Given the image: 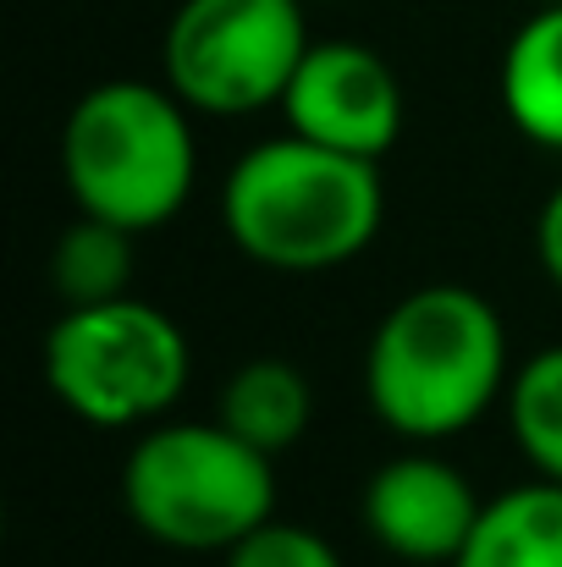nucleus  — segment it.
<instances>
[{
  "label": "nucleus",
  "mask_w": 562,
  "mask_h": 567,
  "mask_svg": "<svg viewBox=\"0 0 562 567\" xmlns=\"http://www.w3.org/2000/svg\"><path fill=\"white\" fill-rule=\"evenodd\" d=\"M508 326L497 303L463 281L402 292L365 348L370 413L402 441L436 446L486 419L508 396Z\"/></svg>",
  "instance_id": "f257e3e1"
},
{
  "label": "nucleus",
  "mask_w": 562,
  "mask_h": 567,
  "mask_svg": "<svg viewBox=\"0 0 562 567\" xmlns=\"http://www.w3.org/2000/svg\"><path fill=\"white\" fill-rule=\"evenodd\" d=\"M232 248L282 276H320L359 259L386 226L380 161L326 150L304 133L243 150L221 188Z\"/></svg>",
  "instance_id": "f03ea898"
},
{
  "label": "nucleus",
  "mask_w": 562,
  "mask_h": 567,
  "mask_svg": "<svg viewBox=\"0 0 562 567\" xmlns=\"http://www.w3.org/2000/svg\"><path fill=\"white\" fill-rule=\"evenodd\" d=\"M61 183L83 215L155 231L183 215L198 183V138L177 89L111 78L61 122Z\"/></svg>",
  "instance_id": "7ed1b4c3"
},
{
  "label": "nucleus",
  "mask_w": 562,
  "mask_h": 567,
  "mask_svg": "<svg viewBox=\"0 0 562 567\" xmlns=\"http://www.w3.org/2000/svg\"><path fill=\"white\" fill-rule=\"evenodd\" d=\"M122 513L166 551H232L276 518L270 452L232 435L221 419L144 424L122 463Z\"/></svg>",
  "instance_id": "20e7f679"
},
{
  "label": "nucleus",
  "mask_w": 562,
  "mask_h": 567,
  "mask_svg": "<svg viewBox=\"0 0 562 567\" xmlns=\"http://www.w3.org/2000/svg\"><path fill=\"white\" fill-rule=\"evenodd\" d=\"M39 364L50 396L94 430L161 424L193 375L187 331L161 303H144L133 292L61 309L44 331Z\"/></svg>",
  "instance_id": "39448f33"
},
{
  "label": "nucleus",
  "mask_w": 562,
  "mask_h": 567,
  "mask_svg": "<svg viewBox=\"0 0 562 567\" xmlns=\"http://www.w3.org/2000/svg\"><path fill=\"white\" fill-rule=\"evenodd\" d=\"M309 0H183L161 39V78L198 116L282 105L309 55Z\"/></svg>",
  "instance_id": "423d86ee"
},
{
  "label": "nucleus",
  "mask_w": 562,
  "mask_h": 567,
  "mask_svg": "<svg viewBox=\"0 0 562 567\" xmlns=\"http://www.w3.org/2000/svg\"><path fill=\"white\" fill-rule=\"evenodd\" d=\"M402 83L391 61L354 44V39H320L298 61L287 94H282V122L287 133H304L326 150L380 161L402 138Z\"/></svg>",
  "instance_id": "0eeeda50"
},
{
  "label": "nucleus",
  "mask_w": 562,
  "mask_h": 567,
  "mask_svg": "<svg viewBox=\"0 0 562 567\" xmlns=\"http://www.w3.org/2000/svg\"><path fill=\"white\" fill-rule=\"evenodd\" d=\"M480 496L458 463L436 452H397L365 485V529L370 540L408 567H452L480 524Z\"/></svg>",
  "instance_id": "6e6552de"
},
{
  "label": "nucleus",
  "mask_w": 562,
  "mask_h": 567,
  "mask_svg": "<svg viewBox=\"0 0 562 567\" xmlns=\"http://www.w3.org/2000/svg\"><path fill=\"white\" fill-rule=\"evenodd\" d=\"M497 94L519 138L562 155V0H541L513 28L497 72Z\"/></svg>",
  "instance_id": "1a4fd4ad"
},
{
  "label": "nucleus",
  "mask_w": 562,
  "mask_h": 567,
  "mask_svg": "<svg viewBox=\"0 0 562 567\" xmlns=\"http://www.w3.org/2000/svg\"><path fill=\"white\" fill-rule=\"evenodd\" d=\"M215 419L243 435L259 452H287L304 441L309 419H315V385L293 359H248L237 364L221 396H215Z\"/></svg>",
  "instance_id": "9d476101"
},
{
  "label": "nucleus",
  "mask_w": 562,
  "mask_h": 567,
  "mask_svg": "<svg viewBox=\"0 0 562 567\" xmlns=\"http://www.w3.org/2000/svg\"><path fill=\"white\" fill-rule=\"evenodd\" d=\"M452 567H562V480L535 474L491 496Z\"/></svg>",
  "instance_id": "9b49d317"
},
{
  "label": "nucleus",
  "mask_w": 562,
  "mask_h": 567,
  "mask_svg": "<svg viewBox=\"0 0 562 567\" xmlns=\"http://www.w3.org/2000/svg\"><path fill=\"white\" fill-rule=\"evenodd\" d=\"M133 276H139V231H127L116 220L78 209V220L50 248V287H55L61 309L127 298Z\"/></svg>",
  "instance_id": "f8f14e48"
},
{
  "label": "nucleus",
  "mask_w": 562,
  "mask_h": 567,
  "mask_svg": "<svg viewBox=\"0 0 562 567\" xmlns=\"http://www.w3.org/2000/svg\"><path fill=\"white\" fill-rule=\"evenodd\" d=\"M502 402H508V430L524 463L546 480H562V342L519 364Z\"/></svg>",
  "instance_id": "ddd939ff"
},
{
  "label": "nucleus",
  "mask_w": 562,
  "mask_h": 567,
  "mask_svg": "<svg viewBox=\"0 0 562 567\" xmlns=\"http://www.w3.org/2000/svg\"><path fill=\"white\" fill-rule=\"evenodd\" d=\"M221 567H343V551L304 524L265 518L232 551H221Z\"/></svg>",
  "instance_id": "4468645a"
},
{
  "label": "nucleus",
  "mask_w": 562,
  "mask_h": 567,
  "mask_svg": "<svg viewBox=\"0 0 562 567\" xmlns=\"http://www.w3.org/2000/svg\"><path fill=\"white\" fill-rule=\"evenodd\" d=\"M535 254H541L546 281L562 292V183L546 193V204H541V215H535Z\"/></svg>",
  "instance_id": "2eb2a0df"
},
{
  "label": "nucleus",
  "mask_w": 562,
  "mask_h": 567,
  "mask_svg": "<svg viewBox=\"0 0 562 567\" xmlns=\"http://www.w3.org/2000/svg\"><path fill=\"white\" fill-rule=\"evenodd\" d=\"M309 6H331V0H309Z\"/></svg>",
  "instance_id": "dca6fc26"
}]
</instances>
